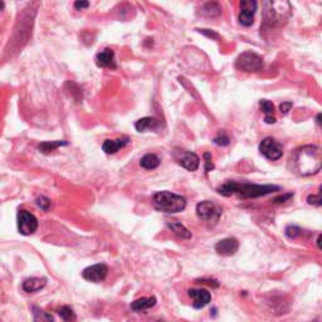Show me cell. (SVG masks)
<instances>
[{
  "mask_svg": "<svg viewBox=\"0 0 322 322\" xmlns=\"http://www.w3.org/2000/svg\"><path fill=\"white\" fill-rule=\"evenodd\" d=\"M285 233L289 239H294V238H297L300 234H301V229L296 226H288L286 228Z\"/></svg>",
  "mask_w": 322,
  "mask_h": 322,
  "instance_id": "28",
  "label": "cell"
},
{
  "mask_svg": "<svg viewBox=\"0 0 322 322\" xmlns=\"http://www.w3.org/2000/svg\"><path fill=\"white\" fill-rule=\"evenodd\" d=\"M36 203H37L38 207H39L42 210H44V212H47V210L51 208V200L45 196L38 197Z\"/></svg>",
  "mask_w": 322,
  "mask_h": 322,
  "instance_id": "29",
  "label": "cell"
},
{
  "mask_svg": "<svg viewBox=\"0 0 322 322\" xmlns=\"http://www.w3.org/2000/svg\"><path fill=\"white\" fill-rule=\"evenodd\" d=\"M289 161L293 171L299 175H315L322 169V150L317 146H302L292 154Z\"/></svg>",
  "mask_w": 322,
  "mask_h": 322,
  "instance_id": "1",
  "label": "cell"
},
{
  "mask_svg": "<svg viewBox=\"0 0 322 322\" xmlns=\"http://www.w3.org/2000/svg\"><path fill=\"white\" fill-rule=\"evenodd\" d=\"M307 203L310 205H315V207H322V185L316 195H308Z\"/></svg>",
  "mask_w": 322,
  "mask_h": 322,
  "instance_id": "26",
  "label": "cell"
},
{
  "mask_svg": "<svg viewBox=\"0 0 322 322\" xmlns=\"http://www.w3.org/2000/svg\"><path fill=\"white\" fill-rule=\"evenodd\" d=\"M313 322H318V321H313Z\"/></svg>",
  "mask_w": 322,
  "mask_h": 322,
  "instance_id": "38",
  "label": "cell"
},
{
  "mask_svg": "<svg viewBox=\"0 0 322 322\" xmlns=\"http://www.w3.org/2000/svg\"><path fill=\"white\" fill-rule=\"evenodd\" d=\"M240 13H239V23L243 27H251L253 24L254 14L257 12V7L258 3L254 0H243L239 4Z\"/></svg>",
  "mask_w": 322,
  "mask_h": 322,
  "instance_id": "9",
  "label": "cell"
},
{
  "mask_svg": "<svg viewBox=\"0 0 322 322\" xmlns=\"http://www.w3.org/2000/svg\"><path fill=\"white\" fill-rule=\"evenodd\" d=\"M204 159H205V171L209 172L214 169V164L212 162V154L210 153H205L204 154Z\"/></svg>",
  "mask_w": 322,
  "mask_h": 322,
  "instance_id": "30",
  "label": "cell"
},
{
  "mask_svg": "<svg viewBox=\"0 0 322 322\" xmlns=\"http://www.w3.org/2000/svg\"><path fill=\"white\" fill-rule=\"evenodd\" d=\"M156 305V299L155 297H142V299L136 300L131 304V310L135 312H140V311L148 310V308H153Z\"/></svg>",
  "mask_w": 322,
  "mask_h": 322,
  "instance_id": "19",
  "label": "cell"
},
{
  "mask_svg": "<svg viewBox=\"0 0 322 322\" xmlns=\"http://www.w3.org/2000/svg\"><path fill=\"white\" fill-rule=\"evenodd\" d=\"M281 190L280 186L276 185H257V184L237 183V181L229 180L218 188V193L224 196H231L233 194H238L243 199L250 197H259L268 195L270 193Z\"/></svg>",
  "mask_w": 322,
  "mask_h": 322,
  "instance_id": "2",
  "label": "cell"
},
{
  "mask_svg": "<svg viewBox=\"0 0 322 322\" xmlns=\"http://www.w3.org/2000/svg\"><path fill=\"white\" fill-rule=\"evenodd\" d=\"M188 294L190 296V299L193 300V307L196 310L205 307L212 300V294L207 289H196V288H190L188 291Z\"/></svg>",
  "mask_w": 322,
  "mask_h": 322,
  "instance_id": "12",
  "label": "cell"
},
{
  "mask_svg": "<svg viewBox=\"0 0 322 322\" xmlns=\"http://www.w3.org/2000/svg\"><path fill=\"white\" fill-rule=\"evenodd\" d=\"M179 164L184 169L189 170V171H195L200 165V159L195 153L191 151H184L181 154V158L179 159Z\"/></svg>",
  "mask_w": 322,
  "mask_h": 322,
  "instance_id": "13",
  "label": "cell"
},
{
  "mask_svg": "<svg viewBox=\"0 0 322 322\" xmlns=\"http://www.w3.org/2000/svg\"><path fill=\"white\" fill-rule=\"evenodd\" d=\"M197 31H199L202 34H204V36H207V37H209V38H213V39H219L218 34H216L215 32L209 31V29H197Z\"/></svg>",
  "mask_w": 322,
  "mask_h": 322,
  "instance_id": "31",
  "label": "cell"
},
{
  "mask_svg": "<svg viewBox=\"0 0 322 322\" xmlns=\"http://www.w3.org/2000/svg\"><path fill=\"white\" fill-rule=\"evenodd\" d=\"M38 229V219L28 210H19L18 231L23 235L33 234Z\"/></svg>",
  "mask_w": 322,
  "mask_h": 322,
  "instance_id": "8",
  "label": "cell"
},
{
  "mask_svg": "<svg viewBox=\"0 0 322 322\" xmlns=\"http://www.w3.org/2000/svg\"><path fill=\"white\" fill-rule=\"evenodd\" d=\"M238 248H239V243L235 238H226V239L219 240L215 244V252L220 256L231 257L237 253Z\"/></svg>",
  "mask_w": 322,
  "mask_h": 322,
  "instance_id": "11",
  "label": "cell"
},
{
  "mask_svg": "<svg viewBox=\"0 0 322 322\" xmlns=\"http://www.w3.org/2000/svg\"><path fill=\"white\" fill-rule=\"evenodd\" d=\"M67 145H68V142L67 141H44V142L39 143L38 148L40 150V153L51 154L52 151L57 150L58 147H61V146H67Z\"/></svg>",
  "mask_w": 322,
  "mask_h": 322,
  "instance_id": "22",
  "label": "cell"
},
{
  "mask_svg": "<svg viewBox=\"0 0 322 322\" xmlns=\"http://www.w3.org/2000/svg\"><path fill=\"white\" fill-rule=\"evenodd\" d=\"M167 228L174 233L178 238H181V239H190L191 238V232L189 229H186L180 221H167Z\"/></svg>",
  "mask_w": 322,
  "mask_h": 322,
  "instance_id": "18",
  "label": "cell"
},
{
  "mask_svg": "<svg viewBox=\"0 0 322 322\" xmlns=\"http://www.w3.org/2000/svg\"><path fill=\"white\" fill-rule=\"evenodd\" d=\"M58 313L59 317H61L64 322H75L77 320V316H76L75 311H73L69 306H63V307L59 310Z\"/></svg>",
  "mask_w": 322,
  "mask_h": 322,
  "instance_id": "25",
  "label": "cell"
},
{
  "mask_svg": "<svg viewBox=\"0 0 322 322\" xmlns=\"http://www.w3.org/2000/svg\"><path fill=\"white\" fill-rule=\"evenodd\" d=\"M292 196H293V194H286V195H281V196L276 197V199L273 200V202H275V203H285L286 200L291 199Z\"/></svg>",
  "mask_w": 322,
  "mask_h": 322,
  "instance_id": "34",
  "label": "cell"
},
{
  "mask_svg": "<svg viewBox=\"0 0 322 322\" xmlns=\"http://www.w3.org/2000/svg\"><path fill=\"white\" fill-rule=\"evenodd\" d=\"M45 285H47V280L45 278H39V277H31L27 278L23 282V289L28 293H33V292L40 291L42 288H44Z\"/></svg>",
  "mask_w": 322,
  "mask_h": 322,
  "instance_id": "17",
  "label": "cell"
},
{
  "mask_svg": "<svg viewBox=\"0 0 322 322\" xmlns=\"http://www.w3.org/2000/svg\"><path fill=\"white\" fill-rule=\"evenodd\" d=\"M221 208L214 202H209V200H205V202L199 203L196 205V214L202 220L207 221V223H218L219 218H220Z\"/></svg>",
  "mask_w": 322,
  "mask_h": 322,
  "instance_id": "6",
  "label": "cell"
},
{
  "mask_svg": "<svg viewBox=\"0 0 322 322\" xmlns=\"http://www.w3.org/2000/svg\"><path fill=\"white\" fill-rule=\"evenodd\" d=\"M140 165L146 170L156 169L160 165V159L155 154H146L145 156H142L141 160H140Z\"/></svg>",
  "mask_w": 322,
  "mask_h": 322,
  "instance_id": "21",
  "label": "cell"
},
{
  "mask_svg": "<svg viewBox=\"0 0 322 322\" xmlns=\"http://www.w3.org/2000/svg\"><path fill=\"white\" fill-rule=\"evenodd\" d=\"M229 142H231V139H229L226 132H219L218 136L214 139V143L219 146H227L229 145Z\"/></svg>",
  "mask_w": 322,
  "mask_h": 322,
  "instance_id": "27",
  "label": "cell"
},
{
  "mask_svg": "<svg viewBox=\"0 0 322 322\" xmlns=\"http://www.w3.org/2000/svg\"><path fill=\"white\" fill-rule=\"evenodd\" d=\"M108 273V267L104 263L93 264V266L87 267V268L83 269L82 277L86 281H90L93 283H100L102 281L106 280Z\"/></svg>",
  "mask_w": 322,
  "mask_h": 322,
  "instance_id": "10",
  "label": "cell"
},
{
  "mask_svg": "<svg viewBox=\"0 0 322 322\" xmlns=\"http://www.w3.org/2000/svg\"><path fill=\"white\" fill-rule=\"evenodd\" d=\"M316 121H317L318 125L322 126V113H318L317 117H316Z\"/></svg>",
  "mask_w": 322,
  "mask_h": 322,
  "instance_id": "36",
  "label": "cell"
},
{
  "mask_svg": "<svg viewBox=\"0 0 322 322\" xmlns=\"http://www.w3.org/2000/svg\"><path fill=\"white\" fill-rule=\"evenodd\" d=\"M96 63L98 67H111V68H116L115 63V52H113L111 48H106V49L101 51L96 56Z\"/></svg>",
  "mask_w": 322,
  "mask_h": 322,
  "instance_id": "15",
  "label": "cell"
},
{
  "mask_svg": "<svg viewBox=\"0 0 322 322\" xmlns=\"http://www.w3.org/2000/svg\"><path fill=\"white\" fill-rule=\"evenodd\" d=\"M259 107H261L262 112L266 115L264 121H266L267 123H275V106H273L272 102L268 101V100H261V101H259Z\"/></svg>",
  "mask_w": 322,
  "mask_h": 322,
  "instance_id": "20",
  "label": "cell"
},
{
  "mask_svg": "<svg viewBox=\"0 0 322 322\" xmlns=\"http://www.w3.org/2000/svg\"><path fill=\"white\" fill-rule=\"evenodd\" d=\"M154 205L160 212L167 214H175V213L183 212L186 208L185 197L171 193V191H159L153 197Z\"/></svg>",
  "mask_w": 322,
  "mask_h": 322,
  "instance_id": "3",
  "label": "cell"
},
{
  "mask_svg": "<svg viewBox=\"0 0 322 322\" xmlns=\"http://www.w3.org/2000/svg\"><path fill=\"white\" fill-rule=\"evenodd\" d=\"M90 7V3L88 2H76L75 3V8L78 10H82V9H86V8Z\"/></svg>",
  "mask_w": 322,
  "mask_h": 322,
  "instance_id": "32",
  "label": "cell"
},
{
  "mask_svg": "<svg viewBox=\"0 0 322 322\" xmlns=\"http://www.w3.org/2000/svg\"><path fill=\"white\" fill-rule=\"evenodd\" d=\"M203 14L207 15V17H219L221 14V7L218 4V3H207V4L203 7L202 9Z\"/></svg>",
  "mask_w": 322,
  "mask_h": 322,
  "instance_id": "23",
  "label": "cell"
},
{
  "mask_svg": "<svg viewBox=\"0 0 322 322\" xmlns=\"http://www.w3.org/2000/svg\"><path fill=\"white\" fill-rule=\"evenodd\" d=\"M317 245H318V248H320V250H322V234L320 235V237H318V239H317Z\"/></svg>",
  "mask_w": 322,
  "mask_h": 322,
  "instance_id": "37",
  "label": "cell"
},
{
  "mask_svg": "<svg viewBox=\"0 0 322 322\" xmlns=\"http://www.w3.org/2000/svg\"><path fill=\"white\" fill-rule=\"evenodd\" d=\"M197 282H199V283H207V285L215 286V287L219 286V283L216 282V281H213V280H200V281H197Z\"/></svg>",
  "mask_w": 322,
  "mask_h": 322,
  "instance_id": "35",
  "label": "cell"
},
{
  "mask_svg": "<svg viewBox=\"0 0 322 322\" xmlns=\"http://www.w3.org/2000/svg\"><path fill=\"white\" fill-rule=\"evenodd\" d=\"M33 322H53V317L39 307H33Z\"/></svg>",
  "mask_w": 322,
  "mask_h": 322,
  "instance_id": "24",
  "label": "cell"
},
{
  "mask_svg": "<svg viewBox=\"0 0 322 322\" xmlns=\"http://www.w3.org/2000/svg\"><path fill=\"white\" fill-rule=\"evenodd\" d=\"M161 126V122L155 117H143L136 121L135 129L139 132L151 131V130H158Z\"/></svg>",
  "mask_w": 322,
  "mask_h": 322,
  "instance_id": "16",
  "label": "cell"
},
{
  "mask_svg": "<svg viewBox=\"0 0 322 322\" xmlns=\"http://www.w3.org/2000/svg\"><path fill=\"white\" fill-rule=\"evenodd\" d=\"M129 142V137H120V139L116 140H106V141L102 143V150H104L107 155H113V154L117 153L118 150L125 147Z\"/></svg>",
  "mask_w": 322,
  "mask_h": 322,
  "instance_id": "14",
  "label": "cell"
},
{
  "mask_svg": "<svg viewBox=\"0 0 322 322\" xmlns=\"http://www.w3.org/2000/svg\"><path fill=\"white\" fill-rule=\"evenodd\" d=\"M291 15V5L287 2H266L264 3V23L269 27H276L286 21Z\"/></svg>",
  "mask_w": 322,
  "mask_h": 322,
  "instance_id": "4",
  "label": "cell"
},
{
  "mask_svg": "<svg viewBox=\"0 0 322 322\" xmlns=\"http://www.w3.org/2000/svg\"><path fill=\"white\" fill-rule=\"evenodd\" d=\"M235 67L243 72H259L263 69L264 63L262 57L257 53L244 52L237 58Z\"/></svg>",
  "mask_w": 322,
  "mask_h": 322,
  "instance_id": "5",
  "label": "cell"
},
{
  "mask_svg": "<svg viewBox=\"0 0 322 322\" xmlns=\"http://www.w3.org/2000/svg\"><path fill=\"white\" fill-rule=\"evenodd\" d=\"M259 151L264 158L272 161L278 160L283 155L282 145L272 137H266V139L262 140V142L259 143Z\"/></svg>",
  "mask_w": 322,
  "mask_h": 322,
  "instance_id": "7",
  "label": "cell"
},
{
  "mask_svg": "<svg viewBox=\"0 0 322 322\" xmlns=\"http://www.w3.org/2000/svg\"><path fill=\"white\" fill-rule=\"evenodd\" d=\"M291 107H292V102H283V104L280 106V110H281V112L286 115V113L291 110Z\"/></svg>",
  "mask_w": 322,
  "mask_h": 322,
  "instance_id": "33",
  "label": "cell"
}]
</instances>
